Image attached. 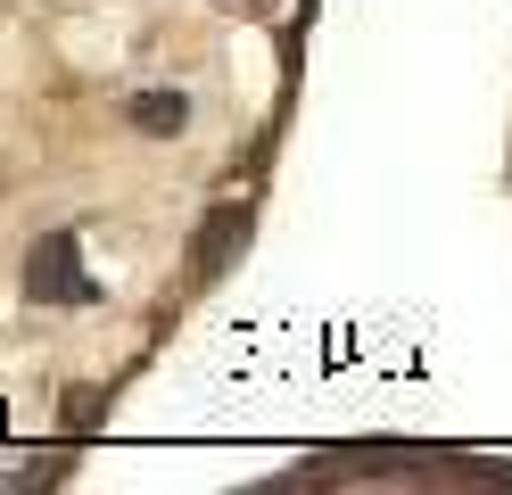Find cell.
<instances>
[{"label": "cell", "mask_w": 512, "mask_h": 495, "mask_svg": "<svg viewBox=\"0 0 512 495\" xmlns=\"http://www.w3.org/2000/svg\"><path fill=\"white\" fill-rule=\"evenodd\" d=\"M25 297H42V306H91V297H100V281L83 273V248L67 240V231H50V240L34 248V264H25Z\"/></svg>", "instance_id": "1"}, {"label": "cell", "mask_w": 512, "mask_h": 495, "mask_svg": "<svg viewBox=\"0 0 512 495\" xmlns=\"http://www.w3.org/2000/svg\"><path fill=\"white\" fill-rule=\"evenodd\" d=\"M133 124L166 141V132H182V124H190V99H182V91H141V99H133Z\"/></svg>", "instance_id": "2"}, {"label": "cell", "mask_w": 512, "mask_h": 495, "mask_svg": "<svg viewBox=\"0 0 512 495\" xmlns=\"http://www.w3.org/2000/svg\"><path fill=\"white\" fill-rule=\"evenodd\" d=\"M240 248V215H215V231H199V273H223Z\"/></svg>", "instance_id": "3"}]
</instances>
